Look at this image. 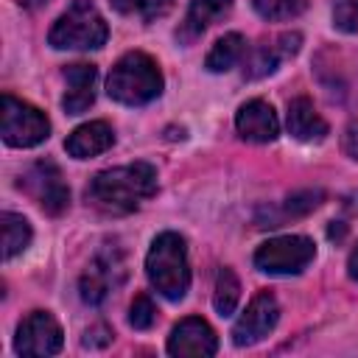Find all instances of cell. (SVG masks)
I'll use <instances>...</instances> for the list:
<instances>
[{
	"instance_id": "obj_1",
	"label": "cell",
	"mask_w": 358,
	"mask_h": 358,
	"mask_svg": "<svg viewBox=\"0 0 358 358\" xmlns=\"http://www.w3.org/2000/svg\"><path fill=\"white\" fill-rule=\"evenodd\" d=\"M154 190H157L154 165L131 162V165L95 173L87 187V201H92L101 213L126 215V213H134L148 196H154Z\"/></svg>"
},
{
	"instance_id": "obj_2",
	"label": "cell",
	"mask_w": 358,
	"mask_h": 358,
	"mask_svg": "<svg viewBox=\"0 0 358 358\" xmlns=\"http://www.w3.org/2000/svg\"><path fill=\"white\" fill-rule=\"evenodd\" d=\"M145 274L151 285L171 302H179L190 288V266L185 238L176 232H162L154 238L145 255Z\"/></svg>"
},
{
	"instance_id": "obj_3",
	"label": "cell",
	"mask_w": 358,
	"mask_h": 358,
	"mask_svg": "<svg viewBox=\"0 0 358 358\" xmlns=\"http://www.w3.org/2000/svg\"><path fill=\"white\" fill-rule=\"evenodd\" d=\"M106 92L112 101L126 106H143L162 92V73L148 53L131 50L115 62L106 78Z\"/></svg>"
},
{
	"instance_id": "obj_4",
	"label": "cell",
	"mask_w": 358,
	"mask_h": 358,
	"mask_svg": "<svg viewBox=\"0 0 358 358\" xmlns=\"http://www.w3.org/2000/svg\"><path fill=\"white\" fill-rule=\"evenodd\" d=\"M109 28L101 11L90 0H73L67 11L53 22L48 42L56 50H95L103 48Z\"/></svg>"
},
{
	"instance_id": "obj_5",
	"label": "cell",
	"mask_w": 358,
	"mask_h": 358,
	"mask_svg": "<svg viewBox=\"0 0 358 358\" xmlns=\"http://www.w3.org/2000/svg\"><path fill=\"white\" fill-rule=\"evenodd\" d=\"M313 257H316V246H313L310 238H305V235H280V238H271V241L257 246L255 266L266 274L288 277V274L305 271Z\"/></svg>"
},
{
	"instance_id": "obj_6",
	"label": "cell",
	"mask_w": 358,
	"mask_h": 358,
	"mask_svg": "<svg viewBox=\"0 0 358 358\" xmlns=\"http://www.w3.org/2000/svg\"><path fill=\"white\" fill-rule=\"evenodd\" d=\"M0 131L8 145L31 148V145H39L42 140H48L50 123L36 106L6 92L0 101Z\"/></svg>"
},
{
	"instance_id": "obj_7",
	"label": "cell",
	"mask_w": 358,
	"mask_h": 358,
	"mask_svg": "<svg viewBox=\"0 0 358 358\" xmlns=\"http://www.w3.org/2000/svg\"><path fill=\"white\" fill-rule=\"evenodd\" d=\"M20 187L48 213V215H62L70 204V190L62 179V171L56 162L50 159H39L34 162L22 176H20Z\"/></svg>"
},
{
	"instance_id": "obj_8",
	"label": "cell",
	"mask_w": 358,
	"mask_h": 358,
	"mask_svg": "<svg viewBox=\"0 0 358 358\" xmlns=\"http://www.w3.org/2000/svg\"><path fill=\"white\" fill-rule=\"evenodd\" d=\"M62 344H64L62 327L48 310L28 313L20 322L17 338H14V350L20 355H56L62 350Z\"/></svg>"
},
{
	"instance_id": "obj_9",
	"label": "cell",
	"mask_w": 358,
	"mask_h": 358,
	"mask_svg": "<svg viewBox=\"0 0 358 358\" xmlns=\"http://www.w3.org/2000/svg\"><path fill=\"white\" fill-rule=\"evenodd\" d=\"M277 319H280V305H277L274 294L260 291V294L246 305V310L238 316V322H235V327H232V341H235V347H252V344L263 341V338L277 327Z\"/></svg>"
},
{
	"instance_id": "obj_10",
	"label": "cell",
	"mask_w": 358,
	"mask_h": 358,
	"mask_svg": "<svg viewBox=\"0 0 358 358\" xmlns=\"http://www.w3.org/2000/svg\"><path fill=\"white\" fill-rule=\"evenodd\" d=\"M126 277V263L120 257V252H101L90 268L81 277V299L87 305H101L112 288H117Z\"/></svg>"
},
{
	"instance_id": "obj_11",
	"label": "cell",
	"mask_w": 358,
	"mask_h": 358,
	"mask_svg": "<svg viewBox=\"0 0 358 358\" xmlns=\"http://www.w3.org/2000/svg\"><path fill=\"white\" fill-rule=\"evenodd\" d=\"M302 45V36L296 31H285L268 42L255 45L249 53H243V78H263L274 73L285 59H291Z\"/></svg>"
},
{
	"instance_id": "obj_12",
	"label": "cell",
	"mask_w": 358,
	"mask_h": 358,
	"mask_svg": "<svg viewBox=\"0 0 358 358\" xmlns=\"http://www.w3.org/2000/svg\"><path fill=\"white\" fill-rule=\"evenodd\" d=\"M215 350H218L215 330L204 319H199V316L182 319L171 330V336H168V352L171 355H179V358H185V355H193V358L201 355V358H207V355H215Z\"/></svg>"
},
{
	"instance_id": "obj_13",
	"label": "cell",
	"mask_w": 358,
	"mask_h": 358,
	"mask_svg": "<svg viewBox=\"0 0 358 358\" xmlns=\"http://www.w3.org/2000/svg\"><path fill=\"white\" fill-rule=\"evenodd\" d=\"M235 129L249 143H271L280 134V120H277V112L271 109V103L255 98L238 109Z\"/></svg>"
},
{
	"instance_id": "obj_14",
	"label": "cell",
	"mask_w": 358,
	"mask_h": 358,
	"mask_svg": "<svg viewBox=\"0 0 358 358\" xmlns=\"http://www.w3.org/2000/svg\"><path fill=\"white\" fill-rule=\"evenodd\" d=\"M64 81H67V90H64V98H62L64 112L67 115H81L84 109H90L92 101H95L98 67L95 64H84V62L67 64L64 67Z\"/></svg>"
},
{
	"instance_id": "obj_15",
	"label": "cell",
	"mask_w": 358,
	"mask_h": 358,
	"mask_svg": "<svg viewBox=\"0 0 358 358\" xmlns=\"http://www.w3.org/2000/svg\"><path fill=\"white\" fill-rule=\"evenodd\" d=\"M229 8H232V0H193L187 6L185 20L176 28V39L185 42V45L196 42L213 22H218L221 17H227Z\"/></svg>"
},
{
	"instance_id": "obj_16",
	"label": "cell",
	"mask_w": 358,
	"mask_h": 358,
	"mask_svg": "<svg viewBox=\"0 0 358 358\" xmlns=\"http://www.w3.org/2000/svg\"><path fill=\"white\" fill-rule=\"evenodd\" d=\"M112 143H115L112 126H109L106 120H90V123L78 126V129L67 137L64 148H67V154L76 157V159H90V157L103 154L106 148H112Z\"/></svg>"
},
{
	"instance_id": "obj_17",
	"label": "cell",
	"mask_w": 358,
	"mask_h": 358,
	"mask_svg": "<svg viewBox=\"0 0 358 358\" xmlns=\"http://www.w3.org/2000/svg\"><path fill=\"white\" fill-rule=\"evenodd\" d=\"M288 131L302 143H316L327 134V123L316 112L310 98L302 95V98H294L288 103Z\"/></svg>"
},
{
	"instance_id": "obj_18",
	"label": "cell",
	"mask_w": 358,
	"mask_h": 358,
	"mask_svg": "<svg viewBox=\"0 0 358 358\" xmlns=\"http://www.w3.org/2000/svg\"><path fill=\"white\" fill-rule=\"evenodd\" d=\"M246 53V39L241 34H224L207 53V70L210 73H227L229 67H235Z\"/></svg>"
},
{
	"instance_id": "obj_19",
	"label": "cell",
	"mask_w": 358,
	"mask_h": 358,
	"mask_svg": "<svg viewBox=\"0 0 358 358\" xmlns=\"http://www.w3.org/2000/svg\"><path fill=\"white\" fill-rule=\"evenodd\" d=\"M0 221H3V257L11 260V257H17L20 252L28 249V243H31V224L22 215H17V213H3Z\"/></svg>"
},
{
	"instance_id": "obj_20",
	"label": "cell",
	"mask_w": 358,
	"mask_h": 358,
	"mask_svg": "<svg viewBox=\"0 0 358 358\" xmlns=\"http://www.w3.org/2000/svg\"><path fill=\"white\" fill-rule=\"evenodd\" d=\"M241 299V282L235 277L232 268H218L215 274V294H213V305L218 310V316H232Z\"/></svg>"
},
{
	"instance_id": "obj_21",
	"label": "cell",
	"mask_w": 358,
	"mask_h": 358,
	"mask_svg": "<svg viewBox=\"0 0 358 358\" xmlns=\"http://www.w3.org/2000/svg\"><path fill=\"white\" fill-rule=\"evenodd\" d=\"M252 8L263 20H291L305 11V0H252Z\"/></svg>"
},
{
	"instance_id": "obj_22",
	"label": "cell",
	"mask_w": 358,
	"mask_h": 358,
	"mask_svg": "<svg viewBox=\"0 0 358 358\" xmlns=\"http://www.w3.org/2000/svg\"><path fill=\"white\" fill-rule=\"evenodd\" d=\"M154 322H157V308H154L151 296L137 294L134 302H131V308H129V324L134 330H148Z\"/></svg>"
},
{
	"instance_id": "obj_23",
	"label": "cell",
	"mask_w": 358,
	"mask_h": 358,
	"mask_svg": "<svg viewBox=\"0 0 358 358\" xmlns=\"http://www.w3.org/2000/svg\"><path fill=\"white\" fill-rule=\"evenodd\" d=\"M333 25L344 34L358 31V0H333Z\"/></svg>"
},
{
	"instance_id": "obj_24",
	"label": "cell",
	"mask_w": 358,
	"mask_h": 358,
	"mask_svg": "<svg viewBox=\"0 0 358 358\" xmlns=\"http://www.w3.org/2000/svg\"><path fill=\"white\" fill-rule=\"evenodd\" d=\"M322 201V190H302V193H294L291 199H285V207H282V215H305L310 210H316Z\"/></svg>"
},
{
	"instance_id": "obj_25",
	"label": "cell",
	"mask_w": 358,
	"mask_h": 358,
	"mask_svg": "<svg viewBox=\"0 0 358 358\" xmlns=\"http://www.w3.org/2000/svg\"><path fill=\"white\" fill-rule=\"evenodd\" d=\"M341 148L350 159H358V120H352L347 129H344V137H341Z\"/></svg>"
},
{
	"instance_id": "obj_26",
	"label": "cell",
	"mask_w": 358,
	"mask_h": 358,
	"mask_svg": "<svg viewBox=\"0 0 358 358\" xmlns=\"http://www.w3.org/2000/svg\"><path fill=\"white\" fill-rule=\"evenodd\" d=\"M109 3H112V8H115V11H120V14H131V11L145 8L151 0H109Z\"/></svg>"
},
{
	"instance_id": "obj_27",
	"label": "cell",
	"mask_w": 358,
	"mask_h": 358,
	"mask_svg": "<svg viewBox=\"0 0 358 358\" xmlns=\"http://www.w3.org/2000/svg\"><path fill=\"white\" fill-rule=\"evenodd\" d=\"M347 271H350V277L358 282V246L352 249V255H350V260H347Z\"/></svg>"
}]
</instances>
